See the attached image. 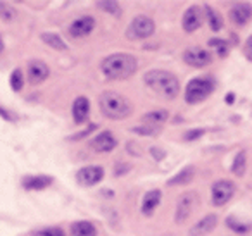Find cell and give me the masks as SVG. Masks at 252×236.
Here are the masks:
<instances>
[{"mask_svg":"<svg viewBox=\"0 0 252 236\" xmlns=\"http://www.w3.org/2000/svg\"><path fill=\"white\" fill-rule=\"evenodd\" d=\"M137 59L130 54H114L109 56L102 62V73L107 80L119 81L133 76L137 73Z\"/></svg>","mask_w":252,"mask_h":236,"instance_id":"cell-1","label":"cell"},{"mask_svg":"<svg viewBox=\"0 0 252 236\" xmlns=\"http://www.w3.org/2000/svg\"><path fill=\"white\" fill-rule=\"evenodd\" d=\"M144 81L154 93H158L159 97L166 98V100H171L180 93V81L176 80L175 74L168 73V71H149V73H145Z\"/></svg>","mask_w":252,"mask_h":236,"instance_id":"cell-2","label":"cell"},{"mask_svg":"<svg viewBox=\"0 0 252 236\" xmlns=\"http://www.w3.org/2000/svg\"><path fill=\"white\" fill-rule=\"evenodd\" d=\"M100 112L109 119H125L131 114V104L116 91H104L98 97Z\"/></svg>","mask_w":252,"mask_h":236,"instance_id":"cell-3","label":"cell"},{"mask_svg":"<svg viewBox=\"0 0 252 236\" xmlns=\"http://www.w3.org/2000/svg\"><path fill=\"white\" fill-rule=\"evenodd\" d=\"M214 90V81L211 78H193L185 90V100L189 104H199L206 100Z\"/></svg>","mask_w":252,"mask_h":236,"instance_id":"cell-4","label":"cell"},{"mask_svg":"<svg viewBox=\"0 0 252 236\" xmlns=\"http://www.w3.org/2000/svg\"><path fill=\"white\" fill-rule=\"evenodd\" d=\"M197 204H199V195L195 191H185V193L180 195L178 202H176V212H175L176 224H183L192 215Z\"/></svg>","mask_w":252,"mask_h":236,"instance_id":"cell-5","label":"cell"},{"mask_svg":"<svg viewBox=\"0 0 252 236\" xmlns=\"http://www.w3.org/2000/svg\"><path fill=\"white\" fill-rule=\"evenodd\" d=\"M156 25L151 18L147 16H137V18L131 21L130 28L126 30V36L130 40H144L154 33Z\"/></svg>","mask_w":252,"mask_h":236,"instance_id":"cell-6","label":"cell"},{"mask_svg":"<svg viewBox=\"0 0 252 236\" xmlns=\"http://www.w3.org/2000/svg\"><path fill=\"white\" fill-rule=\"evenodd\" d=\"M235 193V184L231 181H218L213 184V190H211V198H213L214 205H224L226 202H230V198Z\"/></svg>","mask_w":252,"mask_h":236,"instance_id":"cell-7","label":"cell"},{"mask_svg":"<svg viewBox=\"0 0 252 236\" xmlns=\"http://www.w3.org/2000/svg\"><path fill=\"white\" fill-rule=\"evenodd\" d=\"M102 177H104V169L98 166H87L81 167L76 173V179L83 186H94V184L100 183Z\"/></svg>","mask_w":252,"mask_h":236,"instance_id":"cell-8","label":"cell"},{"mask_svg":"<svg viewBox=\"0 0 252 236\" xmlns=\"http://www.w3.org/2000/svg\"><path fill=\"white\" fill-rule=\"evenodd\" d=\"M183 59L192 67H204L213 60V56H211V52H207V50L199 49V47H192V49L185 50Z\"/></svg>","mask_w":252,"mask_h":236,"instance_id":"cell-9","label":"cell"},{"mask_svg":"<svg viewBox=\"0 0 252 236\" xmlns=\"http://www.w3.org/2000/svg\"><path fill=\"white\" fill-rule=\"evenodd\" d=\"M95 28V19L92 16H83V18H78L76 21L71 23L69 26V35L73 38H83V36L90 35Z\"/></svg>","mask_w":252,"mask_h":236,"instance_id":"cell-10","label":"cell"},{"mask_svg":"<svg viewBox=\"0 0 252 236\" xmlns=\"http://www.w3.org/2000/svg\"><path fill=\"white\" fill-rule=\"evenodd\" d=\"M230 19L237 26L247 25L252 19V5L247 4V2H238V4H235L233 7L230 9Z\"/></svg>","mask_w":252,"mask_h":236,"instance_id":"cell-11","label":"cell"},{"mask_svg":"<svg viewBox=\"0 0 252 236\" xmlns=\"http://www.w3.org/2000/svg\"><path fill=\"white\" fill-rule=\"evenodd\" d=\"M90 147L98 153H107L116 148V138L111 131H102L90 142Z\"/></svg>","mask_w":252,"mask_h":236,"instance_id":"cell-12","label":"cell"},{"mask_svg":"<svg viewBox=\"0 0 252 236\" xmlns=\"http://www.w3.org/2000/svg\"><path fill=\"white\" fill-rule=\"evenodd\" d=\"M49 66L42 60H32L28 64V81L32 85H38L49 78Z\"/></svg>","mask_w":252,"mask_h":236,"instance_id":"cell-13","label":"cell"},{"mask_svg":"<svg viewBox=\"0 0 252 236\" xmlns=\"http://www.w3.org/2000/svg\"><path fill=\"white\" fill-rule=\"evenodd\" d=\"M218 224V215L216 214H207L206 217H202L199 222L192 226V229L189 231V236H207Z\"/></svg>","mask_w":252,"mask_h":236,"instance_id":"cell-14","label":"cell"},{"mask_svg":"<svg viewBox=\"0 0 252 236\" xmlns=\"http://www.w3.org/2000/svg\"><path fill=\"white\" fill-rule=\"evenodd\" d=\"M182 26H183V30H185L187 33H193L195 30H199V26H200V11H199V7L192 5V7L187 9L185 14H183Z\"/></svg>","mask_w":252,"mask_h":236,"instance_id":"cell-15","label":"cell"},{"mask_svg":"<svg viewBox=\"0 0 252 236\" xmlns=\"http://www.w3.org/2000/svg\"><path fill=\"white\" fill-rule=\"evenodd\" d=\"M88 114H90V102L85 97H78L76 100L73 102V118L74 122L81 124V122L87 121Z\"/></svg>","mask_w":252,"mask_h":236,"instance_id":"cell-16","label":"cell"},{"mask_svg":"<svg viewBox=\"0 0 252 236\" xmlns=\"http://www.w3.org/2000/svg\"><path fill=\"white\" fill-rule=\"evenodd\" d=\"M50 184H52V177L43 176V174H40V176H26L25 179H23V186H25L26 190H33V191L45 190Z\"/></svg>","mask_w":252,"mask_h":236,"instance_id":"cell-17","label":"cell"},{"mask_svg":"<svg viewBox=\"0 0 252 236\" xmlns=\"http://www.w3.org/2000/svg\"><path fill=\"white\" fill-rule=\"evenodd\" d=\"M161 191L159 190H151L147 191V193L144 195V200H142V212H144L145 215H151L152 212L156 210V207L159 205V202H161Z\"/></svg>","mask_w":252,"mask_h":236,"instance_id":"cell-18","label":"cell"},{"mask_svg":"<svg viewBox=\"0 0 252 236\" xmlns=\"http://www.w3.org/2000/svg\"><path fill=\"white\" fill-rule=\"evenodd\" d=\"M193 176H195V167L192 166H187L185 169H182L178 174H176L175 177H171V179L168 181L169 186H183V184H189L190 181L193 179Z\"/></svg>","mask_w":252,"mask_h":236,"instance_id":"cell-19","label":"cell"},{"mask_svg":"<svg viewBox=\"0 0 252 236\" xmlns=\"http://www.w3.org/2000/svg\"><path fill=\"white\" fill-rule=\"evenodd\" d=\"M71 236H97V228L88 221H78L71 226Z\"/></svg>","mask_w":252,"mask_h":236,"instance_id":"cell-20","label":"cell"},{"mask_svg":"<svg viewBox=\"0 0 252 236\" xmlns=\"http://www.w3.org/2000/svg\"><path fill=\"white\" fill-rule=\"evenodd\" d=\"M42 42L47 43L49 47H52V49L56 50H67V45L66 42H64L63 38H61L59 35H56V33H42Z\"/></svg>","mask_w":252,"mask_h":236,"instance_id":"cell-21","label":"cell"},{"mask_svg":"<svg viewBox=\"0 0 252 236\" xmlns=\"http://www.w3.org/2000/svg\"><path fill=\"white\" fill-rule=\"evenodd\" d=\"M206 16H207V23H209L211 30L213 31H220L221 28H223V19H221V16L218 14L216 9L209 7V5H206Z\"/></svg>","mask_w":252,"mask_h":236,"instance_id":"cell-22","label":"cell"},{"mask_svg":"<svg viewBox=\"0 0 252 236\" xmlns=\"http://www.w3.org/2000/svg\"><path fill=\"white\" fill-rule=\"evenodd\" d=\"M168 119V112L166 111H154V112H149L142 118L144 124H154V126H159Z\"/></svg>","mask_w":252,"mask_h":236,"instance_id":"cell-23","label":"cell"},{"mask_svg":"<svg viewBox=\"0 0 252 236\" xmlns=\"http://www.w3.org/2000/svg\"><path fill=\"white\" fill-rule=\"evenodd\" d=\"M245 166H247V155H245V152H240L235 157L231 171H233V174H237V176H242V174L245 173Z\"/></svg>","mask_w":252,"mask_h":236,"instance_id":"cell-24","label":"cell"},{"mask_svg":"<svg viewBox=\"0 0 252 236\" xmlns=\"http://www.w3.org/2000/svg\"><path fill=\"white\" fill-rule=\"evenodd\" d=\"M23 87H25V76H23V71L21 69L12 71V74H11V88L14 91H19V90H23Z\"/></svg>","mask_w":252,"mask_h":236,"instance_id":"cell-25","label":"cell"},{"mask_svg":"<svg viewBox=\"0 0 252 236\" xmlns=\"http://www.w3.org/2000/svg\"><path fill=\"white\" fill-rule=\"evenodd\" d=\"M97 5L100 9H104L105 12H109V14H114V16L121 14V7H119L118 2H109V0H104V2H97Z\"/></svg>","mask_w":252,"mask_h":236,"instance_id":"cell-26","label":"cell"},{"mask_svg":"<svg viewBox=\"0 0 252 236\" xmlns=\"http://www.w3.org/2000/svg\"><path fill=\"white\" fill-rule=\"evenodd\" d=\"M0 18L4 21H12L16 18V9L5 4V2H0Z\"/></svg>","mask_w":252,"mask_h":236,"instance_id":"cell-27","label":"cell"},{"mask_svg":"<svg viewBox=\"0 0 252 236\" xmlns=\"http://www.w3.org/2000/svg\"><path fill=\"white\" fill-rule=\"evenodd\" d=\"M133 131L140 133V135H145V136H156L159 131H161V128H159V126H154V124H144V126L133 128Z\"/></svg>","mask_w":252,"mask_h":236,"instance_id":"cell-28","label":"cell"},{"mask_svg":"<svg viewBox=\"0 0 252 236\" xmlns=\"http://www.w3.org/2000/svg\"><path fill=\"white\" fill-rule=\"evenodd\" d=\"M226 226L231 229V231H235V233H247L249 229H251V224H242V222H237L235 221V217H228L226 219Z\"/></svg>","mask_w":252,"mask_h":236,"instance_id":"cell-29","label":"cell"},{"mask_svg":"<svg viewBox=\"0 0 252 236\" xmlns=\"http://www.w3.org/2000/svg\"><path fill=\"white\" fill-rule=\"evenodd\" d=\"M36 235L38 236H66L61 228H47V229H42V231H36Z\"/></svg>","mask_w":252,"mask_h":236,"instance_id":"cell-30","label":"cell"},{"mask_svg":"<svg viewBox=\"0 0 252 236\" xmlns=\"http://www.w3.org/2000/svg\"><path fill=\"white\" fill-rule=\"evenodd\" d=\"M204 133H206L204 129H190V131L185 133V140H187V142H192V140L200 138V136H202Z\"/></svg>","mask_w":252,"mask_h":236,"instance_id":"cell-31","label":"cell"},{"mask_svg":"<svg viewBox=\"0 0 252 236\" xmlns=\"http://www.w3.org/2000/svg\"><path fill=\"white\" fill-rule=\"evenodd\" d=\"M244 52H245V57H247V59L252 62V35L249 36V38H247V42H245Z\"/></svg>","mask_w":252,"mask_h":236,"instance_id":"cell-32","label":"cell"},{"mask_svg":"<svg viewBox=\"0 0 252 236\" xmlns=\"http://www.w3.org/2000/svg\"><path fill=\"white\" fill-rule=\"evenodd\" d=\"M0 116H2V118H4V119H7V121H9V119H11V116H9L7 112L4 111V109H0Z\"/></svg>","mask_w":252,"mask_h":236,"instance_id":"cell-33","label":"cell"},{"mask_svg":"<svg viewBox=\"0 0 252 236\" xmlns=\"http://www.w3.org/2000/svg\"><path fill=\"white\" fill-rule=\"evenodd\" d=\"M4 52V42H2V36H0V54Z\"/></svg>","mask_w":252,"mask_h":236,"instance_id":"cell-34","label":"cell"}]
</instances>
